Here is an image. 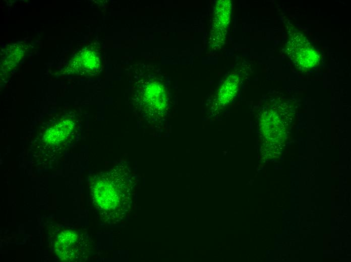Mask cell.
<instances>
[{"label": "cell", "mask_w": 351, "mask_h": 262, "mask_svg": "<svg viewBox=\"0 0 351 262\" xmlns=\"http://www.w3.org/2000/svg\"><path fill=\"white\" fill-rule=\"evenodd\" d=\"M92 180L91 188L95 204L108 212L115 211L121 204V196L125 195L132 183L130 171L124 166L95 175Z\"/></svg>", "instance_id": "cell-1"}, {"label": "cell", "mask_w": 351, "mask_h": 262, "mask_svg": "<svg viewBox=\"0 0 351 262\" xmlns=\"http://www.w3.org/2000/svg\"><path fill=\"white\" fill-rule=\"evenodd\" d=\"M160 85L149 77L136 83L133 94L140 116L148 124L154 123L162 109L164 94Z\"/></svg>", "instance_id": "cell-2"}, {"label": "cell", "mask_w": 351, "mask_h": 262, "mask_svg": "<svg viewBox=\"0 0 351 262\" xmlns=\"http://www.w3.org/2000/svg\"><path fill=\"white\" fill-rule=\"evenodd\" d=\"M286 51L295 66L299 69H310L319 62V54L302 34L295 33L289 38Z\"/></svg>", "instance_id": "cell-3"}]
</instances>
